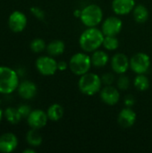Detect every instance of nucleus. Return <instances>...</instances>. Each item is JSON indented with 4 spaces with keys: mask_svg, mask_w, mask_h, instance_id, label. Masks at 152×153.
Masks as SVG:
<instances>
[{
    "mask_svg": "<svg viewBox=\"0 0 152 153\" xmlns=\"http://www.w3.org/2000/svg\"><path fill=\"white\" fill-rule=\"evenodd\" d=\"M133 19L138 23H144L149 19V10L143 4H137L133 10Z\"/></svg>",
    "mask_w": 152,
    "mask_h": 153,
    "instance_id": "obj_19",
    "label": "nucleus"
},
{
    "mask_svg": "<svg viewBox=\"0 0 152 153\" xmlns=\"http://www.w3.org/2000/svg\"><path fill=\"white\" fill-rule=\"evenodd\" d=\"M102 46L108 51H114L119 47V40L116 36H105Z\"/></svg>",
    "mask_w": 152,
    "mask_h": 153,
    "instance_id": "obj_24",
    "label": "nucleus"
},
{
    "mask_svg": "<svg viewBox=\"0 0 152 153\" xmlns=\"http://www.w3.org/2000/svg\"><path fill=\"white\" fill-rule=\"evenodd\" d=\"M133 85L138 91H145L150 88V80L144 74H137L133 80Z\"/></svg>",
    "mask_w": 152,
    "mask_h": 153,
    "instance_id": "obj_23",
    "label": "nucleus"
},
{
    "mask_svg": "<svg viewBox=\"0 0 152 153\" xmlns=\"http://www.w3.org/2000/svg\"><path fill=\"white\" fill-rule=\"evenodd\" d=\"M123 29V21L119 17H108L101 26V30L105 36H116Z\"/></svg>",
    "mask_w": 152,
    "mask_h": 153,
    "instance_id": "obj_9",
    "label": "nucleus"
},
{
    "mask_svg": "<svg viewBox=\"0 0 152 153\" xmlns=\"http://www.w3.org/2000/svg\"><path fill=\"white\" fill-rule=\"evenodd\" d=\"M30 13L37 19H39V20H43L45 18V13H44V11L41 8L38 7V6H32V7H30Z\"/></svg>",
    "mask_w": 152,
    "mask_h": 153,
    "instance_id": "obj_28",
    "label": "nucleus"
},
{
    "mask_svg": "<svg viewBox=\"0 0 152 153\" xmlns=\"http://www.w3.org/2000/svg\"><path fill=\"white\" fill-rule=\"evenodd\" d=\"M26 141L31 147H39L42 143V136L38 129L31 128L26 134Z\"/></svg>",
    "mask_w": 152,
    "mask_h": 153,
    "instance_id": "obj_22",
    "label": "nucleus"
},
{
    "mask_svg": "<svg viewBox=\"0 0 152 153\" xmlns=\"http://www.w3.org/2000/svg\"><path fill=\"white\" fill-rule=\"evenodd\" d=\"M38 72L44 76L54 75L58 70L57 62L51 56H41L38 57L35 63Z\"/></svg>",
    "mask_w": 152,
    "mask_h": 153,
    "instance_id": "obj_6",
    "label": "nucleus"
},
{
    "mask_svg": "<svg viewBox=\"0 0 152 153\" xmlns=\"http://www.w3.org/2000/svg\"><path fill=\"white\" fill-rule=\"evenodd\" d=\"M101 81L105 85H112L115 82V75L112 73H106L101 76Z\"/></svg>",
    "mask_w": 152,
    "mask_h": 153,
    "instance_id": "obj_27",
    "label": "nucleus"
},
{
    "mask_svg": "<svg viewBox=\"0 0 152 153\" xmlns=\"http://www.w3.org/2000/svg\"><path fill=\"white\" fill-rule=\"evenodd\" d=\"M57 66H58V70L59 71H65L67 68V66H69V65H67V63L66 62L60 61V62L57 63Z\"/></svg>",
    "mask_w": 152,
    "mask_h": 153,
    "instance_id": "obj_31",
    "label": "nucleus"
},
{
    "mask_svg": "<svg viewBox=\"0 0 152 153\" xmlns=\"http://www.w3.org/2000/svg\"><path fill=\"white\" fill-rule=\"evenodd\" d=\"M35 150H33V149H26V150H24L23 151V153H35Z\"/></svg>",
    "mask_w": 152,
    "mask_h": 153,
    "instance_id": "obj_32",
    "label": "nucleus"
},
{
    "mask_svg": "<svg viewBox=\"0 0 152 153\" xmlns=\"http://www.w3.org/2000/svg\"><path fill=\"white\" fill-rule=\"evenodd\" d=\"M17 109L22 118H27L28 116L30 115V113L31 112V108L28 105H21L17 108Z\"/></svg>",
    "mask_w": 152,
    "mask_h": 153,
    "instance_id": "obj_29",
    "label": "nucleus"
},
{
    "mask_svg": "<svg viewBox=\"0 0 152 153\" xmlns=\"http://www.w3.org/2000/svg\"><path fill=\"white\" fill-rule=\"evenodd\" d=\"M47 54L51 56H61L65 50V44L64 41L60 39H55L47 45Z\"/></svg>",
    "mask_w": 152,
    "mask_h": 153,
    "instance_id": "obj_18",
    "label": "nucleus"
},
{
    "mask_svg": "<svg viewBox=\"0 0 152 153\" xmlns=\"http://www.w3.org/2000/svg\"><path fill=\"white\" fill-rule=\"evenodd\" d=\"M99 96L101 100L108 106H115L120 100L119 91L112 85H106L103 89H101L99 91Z\"/></svg>",
    "mask_w": 152,
    "mask_h": 153,
    "instance_id": "obj_12",
    "label": "nucleus"
},
{
    "mask_svg": "<svg viewBox=\"0 0 152 153\" xmlns=\"http://www.w3.org/2000/svg\"><path fill=\"white\" fill-rule=\"evenodd\" d=\"M111 67L114 73L117 74H125L130 68V59L124 53H117L111 59Z\"/></svg>",
    "mask_w": 152,
    "mask_h": 153,
    "instance_id": "obj_11",
    "label": "nucleus"
},
{
    "mask_svg": "<svg viewBox=\"0 0 152 153\" xmlns=\"http://www.w3.org/2000/svg\"><path fill=\"white\" fill-rule=\"evenodd\" d=\"M130 87V79L128 76L125 75V74H120L117 79V88L120 91H126Z\"/></svg>",
    "mask_w": 152,
    "mask_h": 153,
    "instance_id": "obj_26",
    "label": "nucleus"
},
{
    "mask_svg": "<svg viewBox=\"0 0 152 153\" xmlns=\"http://www.w3.org/2000/svg\"><path fill=\"white\" fill-rule=\"evenodd\" d=\"M101 77L93 73H87L80 76L78 87L80 91L87 96H93L100 91L102 86Z\"/></svg>",
    "mask_w": 152,
    "mask_h": 153,
    "instance_id": "obj_3",
    "label": "nucleus"
},
{
    "mask_svg": "<svg viewBox=\"0 0 152 153\" xmlns=\"http://www.w3.org/2000/svg\"><path fill=\"white\" fill-rule=\"evenodd\" d=\"M4 116L6 121L12 125H17L22 119L17 108H13V107L7 108L4 112Z\"/></svg>",
    "mask_w": 152,
    "mask_h": 153,
    "instance_id": "obj_21",
    "label": "nucleus"
},
{
    "mask_svg": "<svg viewBox=\"0 0 152 153\" xmlns=\"http://www.w3.org/2000/svg\"><path fill=\"white\" fill-rule=\"evenodd\" d=\"M69 68L71 72L78 76L87 74L92 66L90 56L85 53H75L69 60Z\"/></svg>",
    "mask_w": 152,
    "mask_h": 153,
    "instance_id": "obj_5",
    "label": "nucleus"
},
{
    "mask_svg": "<svg viewBox=\"0 0 152 153\" xmlns=\"http://www.w3.org/2000/svg\"><path fill=\"white\" fill-rule=\"evenodd\" d=\"M74 15H75L76 17H79V18H80V16H81V11H80V10H76V11L74 12Z\"/></svg>",
    "mask_w": 152,
    "mask_h": 153,
    "instance_id": "obj_33",
    "label": "nucleus"
},
{
    "mask_svg": "<svg viewBox=\"0 0 152 153\" xmlns=\"http://www.w3.org/2000/svg\"><path fill=\"white\" fill-rule=\"evenodd\" d=\"M18 74L8 66H0V94H11L19 86Z\"/></svg>",
    "mask_w": 152,
    "mask_h": 153,
    "instance_id": "obj_2",
    "label": "nucleus"
},
{
    "mask_svg": "<svg viewBox=\"0 0 152 153\" xmlns=\"http://www.w3.org/2000/svg\"><path fill=\"white\" fill-rule=\"evenodd\" d=\"M80 19L82 24L87 28L97 27L103 20L102 8L96 4H88L82 10H81Z\"/></svg>",
    "mask_w": 152,
    "mask_h": 153,
    "instance_id": "obj_4",
    "label": "nucleus"
},
{
    "mask_svg": "<svg viewBox=\"0 0 152 153\" xmlns=\"http://www.w3.org/2000/svg\"><path fill=\"white\" fill-rule=\"evenodd\" d=\"M92 66L96 68H101L106 66L109 62V56L103 50H96L92 52L90 56Z\"/></svg>",
    "mask_w": 152,
    "mask_h": 153,
    "instance_id": "obj_17",
    "label": "nucleus"
},
{
    "mask_svg": "<svg viewBox=\"0 0 152 153\" xmlns=\"http://www.w3.org/2000/svg\"><path fill=\"white\" fill-rule=\"evenodd\" d=\"M136 119H137L136 113L131 108L126 107L125 108H123L119 112L118 117H117V122L121 127L130 128L135 124Z\"/></svg>",
    "mask_w": 152,
    "mask_h": 153,
    "instance_id": "obj_14",
    "label": "nucleus"
},
{
    "mask_svg": "<svg viewBox=\"0 0 152 153\" xmlns=\"http://www.w3.org/2000/svg\"><path fill=\"white\" fill-rule=\"evenodd\" d=\"M17 91L19 96L23 99V100H31L33 99L38 91V88L37 85L31 82V81H23L22 82H20L18 88H17Z\"/></svg>",
    "mask_w": 152,
    "mask_h": 153,
    "instance_id": "obj_15",
    "label": "nucleus"
},
{
    "mask_svg": "<svg viewBox=\"0 0 152 153\" xmlns=\"http://www.w3.org/2000/svg\"><path fill=\"white\" fill-rule=\"evenodd\" d=\"M27 17L21 11H13L8 18L9 29L14 33H20L24 30L27 26Z\"/></svg>",
    "mask_w": 152,
    "mask_h": 153,
    "instance_id": "obj_8",
    "label": "nucleus"
},
{
    "mask_svg": "<svg viewBox=\"0 0 152 153\" xmlns=\"http://www.w3.org/2000/svg\"><path fill=\"white\" fill-rule=\"evenodd\" d=\"M3 117H4V112H3V110L0 108V122H1L2 119H3Z\"/></svg>",
    "mask_w": 152,
    "mask_h": 153,
    "instance_id": "obj_34",
    "label": "nucleus"
},
{
    "mask_svg": "<svg viewBox=\"0 0 152 153\" xmlns=\"http://www.w3.org/2000/svg\"><path fill=\"white\" fill-rule=\"evenodd\" d=\"M151 67V57L143 52L133 55L130 59V68L136 74H146Z\"/></svg>",
    "mask_w": 152,
    "mask_h": 153,
    "instance_id": "obj_7",
    "label": "nucleus"
},
{
    "mask_svg": "<svg viewBox=\"0 0 152 153\" xmlns=\"http://www.w3.org/2000/svg\"><path fill=\"white\" fill-rule=\"evenodd\" d=\"M47 120H48L47 114L42 109L31 110V112L27 117V122L30 128L38 129V130L45 127L47 123Z\"/></svg>",
    "mask_w": 152,
    "mask_h": 153,
    "instance_id": "obj_10",
    "label": "nucleus"
},
{
    "mask_svg": "<svg viewBox=\"0 0 152 153\" xmlns=\"http://www.w3.org/2000/svg\"><path fill=\"white\" fill-rule=\"evenodd\" d=\"M47 114L48 120L56 122V121H59L64 117L65 110H64V108L60 104L54 103L51 106H49V108H47Z\"/></svg>",
    "mask_w": 152,
    "mask_h": 153,
    "instance_id": "obj_20",
    "label": "nucleus"
},
{
    "mask_svg": "<svg viewBox=\"0 0 152 153\" xmlns=\"http://www.w3.org/2000/svg\"><path fill=\"white\" fill-rule=\"evenodd\" d=\"M105 35L102 30L96 27H88L81 34L79 44L86 53H92L98 50L103 44Z\"/></svg>",
    "mask_w": 152,
    "mask_h": 153,
    "instance_id": "obj_1",
    "label": "nucleus"
},
{
    "mask_svg": "<svg viewBox=\"0 0 152 153\" xmlns=\"http://www.w3.org/2000/svg\"><path fill=\"white\" fill-rule=\"evenodd\" d=\"M30 50L34 53H41L47 48V45H46V42L42 39L36 38L33 40H31L30 44Z\"/></svg>",
    "mask_w": 152,
    "mask_h": 153,
    "instance_id": "obj_25",
    "label": "nucleus"
},
{
    "mask_svg": "<svg viewBox=\"0 0 152 153\" xmlns=\"http://www.w3.org/2000/svg\"><path fill=\"white\" fill-rule=\"evenodd\" d=\"M18 138L12 133H5L0 135V152L10 153L14 152L18 146Z\"/></svg>",
    "mask_w": 152,
    "mask_h": 153,
    "instance_id": "obj_13",
    "label": "nucleus"
},
{
    "mask_svg": "<svg viewBox=\"0 0 152 153\" xmlns=\"http://www.w3.org/2000/svg\"><path fill=\"white\" fill-rule=\"evenodd\" d=\"M134 103H135V99L133 95H127L125 98V104L126 107L131 108L134 105Z\"/></svg>",
    "mask_w": 152,
    "mask_h": 153,
    "instance_id": "obj_30",
    "label": "nucleus"
},
{
    "mask_svg": "<svg viewBox=\"0 0 152 153\" xmlns=\"http://www.w3.org/2000/svg\"><path fill=\"white\" fill-rule=\"evenodd\" d=\"M135 7V0H113L112 10L117 15H126Z\"/></svg>",
    "mask_w": 152,
    "mask_h": 153,
    "instance_id": "obj_16",
    "label": "nucleus"
}]
</instances>
